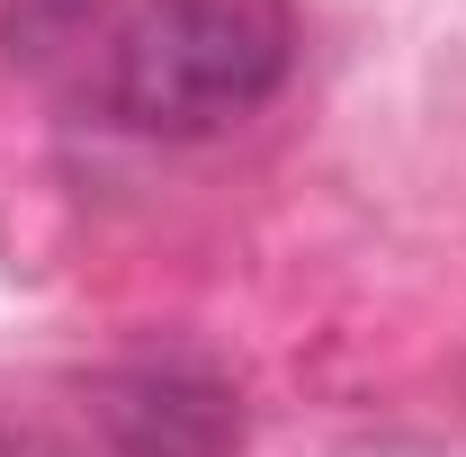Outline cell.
Instances as JSON below:
<instances>
[{
  "label": "cell",
  "mask_w": 466,
  "mask_h": 457,
  "mask_svg": "<svg viewBox=\"0 0 466 457\" xmlns=\"http://www.w3.org/2000/svg\"><path fill=\"white\" fill-rule=\"evenodd\" d=\"M296 72L288 0H135L99 36L90 99L126 135L198 144L269 108Z\"/></svg>",
  "instance_id": "6da1fadb"
},
{
  "label": "cell",
  "mask_w": 466,
  "mask_h": 457,
  "mask_svg": "<svg viewBox=\"0 0 466 457\" xmlns=\"http://www.w3.org/2000/svg\"><path fill=\"white\" fill-rule=\"evenodd\" d=\"M108 431L126 457H225L233 395L188 368H135L126 386H108Z\"/></svg>",
  "instance_id": "7a4b0ae2"
}]
</instances>
